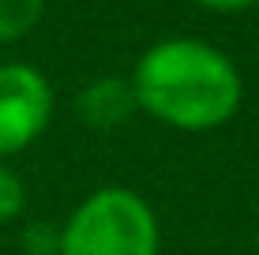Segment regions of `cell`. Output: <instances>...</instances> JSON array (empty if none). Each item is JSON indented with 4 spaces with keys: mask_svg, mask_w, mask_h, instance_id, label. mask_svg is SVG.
Wrapping results in <instances>:
<instances>
[{
    "mask_svg": "<svg viewBox=\"0 0 259 255\" xmlns=\"http://www.w3.org/2000/svg\"><path fill=\"white\" fill-rule=\"evenodd\" d=\"M128 83L139 109L177 131H214L229 124L244 98L237 64L203 38L154 41L136 60Z\"/></svg>",
    "mask_w": 259,
    "mask_h": 255,
    "instance_id": "cell-1",
    "label": "cell"
},
{
    "mask_svg": "<svg viewBox=\"0 0 259 255\" xmlns=\"http://www.w3.org/2000/svg\"><path fill=\"white\" fill-rule=\"evenodd\" d=\"M158 218L132 188H98L60 225L57 255H158Z\"/></svg>",
    "mask_w": 259,
    "mask_h": 255,
    "instance_id": "cell-2",
    "label": "cell"
},
{
    "mask_svg": "<svg viewBox=\"0 0 259 255\" xmlns=\"http://www.w3.org/2000/svg\"><path fill=\"white\" fill-rule=\"evenodd\" d=\"M53 120V86L30 64H0V158L19 154Z\"/></svg>",
    "mask_w": 259,
    "mask_h": 255,
    "instance_id": "cell-3",
    "label": "cell"
},
{
    "mask_svg": "<svg viewBox=\"0 0 259 255\" xmlns=\"http://www.w3.org/2000/svg\"><path fill=\"white\" fill-rule=\"evenodd\" d=\"M75 109H79V117H83L87 124L113 128V124H124L139 105H136V94H132L128 79L105 75V79H94V83H87L83 90H79Z\"/></svg>",
    "mask_w": 259,
    "mask_h": 255,
    "instance_id": "cell-4",
    "label": "cell"
},
{
    "mask_svg": "<svg viewBox=\"0 0 259 255\" xmlns=\"http://www.w3.org/2000/svg\"><path fill=\"white\" fill-rule=\"evenodd\" d=\"M41 12H46V0H0V45L30 34Z\"/></svg>",
    "mask_w": 259,
    "mask_h": 255,
    "instance_id": "cell-5",
    "label": "cell"
},
{
    "mask_svg": "<svg viewBox=\"0 0 259 255\" xmlns=\"http://www.w3.org/2000/svg\"><path fill=\"white\" fill-rule=\"evenodd\" d=\"M23 207H26V188H23V180L15 177L8 165H0V222L19 218Z\"/></svg>",
    "mask_w": 259,
    "mask_h": 255,
    "instance_id": "cell-6",
    "label": "cell"
},
{
    "mask_svg": "<svg viewBox=\"0 0 259 255\" xmlns=\"http://www.w3.org/2000/svg\"><path fill=\"white\" fill-rule=\"evenodd\" d=\"M23 248L30 251V255H57L60 251V229H53V225H46V222L26 225Z\"/></svg>",
    "mask_w": 259,
    "mask_h": 255,
    "instance_id": "cell-7",
    "label": "cell"
},
{
    "mask_svg": "<svg viewBox=\"0 0 259 255\" xmlns=\"http://www.w3.org/2000/svg\"><path fill=\"white\" fill-rule=\"evenodd\" d=\"M199 8H210V12H244V8L259 4V0H195Z\"/></svg>",
    "mask_w": 259,
    "mask_h": 255,
    "instance_id": "cell-8",
    "label": "cell"
}]
</instances>
